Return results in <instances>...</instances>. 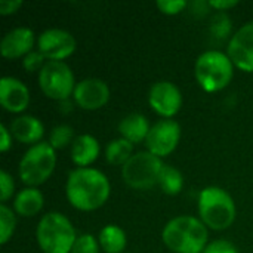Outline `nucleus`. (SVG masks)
Masks as SVG:
<instances>
[{"instance_id":"29","label":"nucleus","mask_w":253,"mask_h":253,"mask_svg":"<svg viewBox=\"0 0 253 253\" xmlns=\"http://www.w3.org/2000/svg\"><path fill=\"white\" fill-rule=\"evenodd\" d=\"M15 194V182L12 175H9L6 170L0 172V202L1 205H6Z\"/></svg>"},{"instance_id":"12","label":"nucleus","mask_w":253,"mask_h":253,"mask_svg":"<svg viewBox=\"0 0 253 253\" xmlns=\"http://www.w3.org/2000/svg\"><path fill=\"white\" fill-rule=\"evenodd\" d=\"M111 98V90L108 84L96 77H89L80 80L76 84L73 101L77 107L86 111H96L101 110L108 104Z\"/></svg>"},{"instance_id":"25","label":"nucleus","mask_w":253,"mask_h":253,"mask_svg":"<svg viewBox=\"0 0 253 253\" xmlns=\"http://www.w3.org/2000/svg\"><path fill=\"white\" fill-rule=\"evenodd\" d=\"M74 129L68 125H58L49 132V139L47 142L50 147L56 151L61 148H65L74 142Z\"/></svg>"},{"instance_id":"6","label":"nucleus","mask_w":253,"mask_h":253,"mask_svg":"<svg viewBox=\"0 0 253 253\" xmlns=\"http://www.w3.org/2000/svg\"><path fill=\"white\" fill-rule=\"evenodd\" d=\"M56 168V151L47 141L30 147L19 160L18 173L25 187H39L44 184Z\"/></svg>"},{"instance_id":"24","label":"nucleus","mask_w":253,"mask_h":253,"mask_svg":"<svg viewBox=\"0 0 253 253\" xmlns=\"http://www.w3.org/2000/svg\"><path fill=\"white\" fill-rule=\"evenodd\" d=\"M16 228V213L7 205H0V245L4 246Z\"/></svg>"},{"instance_id":"15","label":"nucleus","mask_w":253,"mask_h":253,"mask_svg":"<svg viewBox=\"0 0 253 253\" xmlns=\"http://www.w3.org/2000/svg\"><path fill=\"white\" fill-rule=\"evenodd\" d=\"M0 104L4 111L22 114L30 105V90L16 77L4 76L0 80Z\"/></svg>"},{"instance_id":"1","label":"nucleus","mask_w":253,"mask_h":253,"mask_svg":"<svg viewBox=\"0 0 253 253\" xmlns=\"http://www.w3.org/2000/svg\"><path fill=\"white\" fill-rule=\"evenodd\" d=\"M111 194V184L104 172L95 168H76L68 173L65 196L68 203L80 212L102 208Z\"/></svg>"},{"instance_id":"31","label":"nucleus","mask_w":253,"mask_h":253,"mask_svg":"<svg viewBox=\"0 0 253 253\" xmlns=\"http://www.w3.org/2000/svg\"><path fill=\"white\" fill-rule=\"evenodd\" d=\"M22 4L24 3L21 0H1L0 1V15L1 16L13 15L22 7Z\"/></svg>"},{"instance_id":"22","label":"nucleus","mask_w":253,"mask_h":253,"mask_svg":"<svg viewBox=\"0 0 253 253\" xmlns=\"http://www.w3.org/2000/svg\"><path fill=\"white\" fill-rule=\"evenodd\" d=\"M157 185L160 187V190L165 194L176 196L184 188V176L176 168H173L170 165H163Z\"/></svg>"},{"instance_id":"34","label":"nucleus","mask_w":253,"mask_h":253,"mask_svg":"<svg viewBox=\"0 0 253 253\" xmlns=\"http://www.w3.org/2000/svg\"><path fill=\"white\" fill-rule=\"evenodd\" d=\"M190 7L193 9V12L196 13V15H206L208 12H209V9H212L211 7V4H209V1H194V3H191L190 4Z\"/></svg>"},{"instance_id":"18","label":"nucleus","mask_w":253,"mask_h":253,"mask_svg":"<svg viewBox=\"0 0 253 253\" xmlns=\"http://www.w3.org/2000/svg\"><path fill=\"white\" fill-rule=\"evenodd\" d=\"M44 206V197L40 190L36 187H25L18 191L13 197L12 209L15 211L16 216L22 218H33L42 212Z\"/></svg>"},{"instance_id":"23","label":"nucleus","mask_w":253,"mask_h":253,"mask_svg":"<svg viewBox=\"0 0 253 253\" xmlns=\"http://www.w3.org/2000/svg\"><path fill=\"white\" fill-rule=\"evenodd\" d=\"M211 34L215 40L224 42L233 37V22L227 12H216L211 21Z\"/></svg>"},{"instance_id":"13","label":"nucleus","mask_w":253,"mask_h":253,"mask_svg":"<svg viewBox=\"0 0 253 253\" xmlns=\"http://www.w3.org/2000/svg\"><path fill=\"white\" fill-rule=\"evenodd\" d=\"M227 53L234 67L253 73V21L246 22L233 34L227 44Z\"/></svg>"},{"instance_id":"21","label":"nucleus","mask_w":253,"mask_h":253,"mask_svg":"<svg viewBox=\"0 0 253 253\" xmlns=\"http://www.w3.org/2000/svg\"><path fill=\"white\" fill-rule=\"evenodd\" d=\"M133 144L123 138H116L105 147V160L111 166H125L133 156Z\"/></svg>"},{"instance_id":"30","label":"nucleus","mask_w":253,"mask_h":253,"mask_svg":"<svg viewBox=\"0 0 253 253\" xmlns=\"http://www.w3.org/2000/svg\"><path fill=\"white\" fill-rule=\"evenodd\" d=\"M203 253H239V249L233 242L218 239V240L209 242Z\"/></svg>"},{"instance_id":"14","label":"nucleus","mask_w":253,"mask_h":253,"mask_svg":"<svg viewBox=\"0 0 253 253\" xmlns=\"http://www.w3.org/2000/svg\"><path fill=\"white\" fill-rule=\"evenodd\" d=\"M37 43L34 31L27 27H16L7 31L0 42V53L4 59H22L34 50Z\"/></svg>"},{"instance_id":"8","label":"nucleus","mask_w":253,"mask_h":253,"mask_svg":"<svg viewBox=\"0 0 253 253\" xmlns=\"http://www.w3.org/2000/svg\"><path fill=\"white\" fill-rule=\"evenodd\" d=\"M76 80L71 67L64 61H47L39 73V86L44 96L53 101H67L73 96Z\"/></svg>"},{"instance_id":"28","label":"nucleus","mask_w":253,"mask_h":253,"mask_svg":"<svg viewBox=\"0 0 253 253\" xmlns=\"http://www.w3.org/2000/svg\"><path fill=\"white\" fill-rule=\"evenodd\" d=\"M188 6H190V3L185 1V0H159V1H157L159 10H160L162 13L170 15V16L184 12Z\"/></svg>"},{"instance_id":"3","label":"nucleus","mask_w":253,"mask_h":253,"mask_svg":"<svg viewBox=\"0 0 253 253\" xmlns=\"http://www.w3.org/2000/svg\"><path fill=\"white\" fill-rule=\"evenodd\" d=\"M199 218L208 230H228L237 218V206L228 191L211 185L199 194Z\"/></svg>"},{"instance_id":"32","label":"nucleus","mask_w":253,"mask_h":253,"mask_svg":"<svg viewBox=\"0 0 253 253\" xmlns=\"http://www.w3.org/2000/svg\"><path fill=\"white\" fill-rule=\"evenodd\" d=\"M12 133L9 130V127H6L4 125H0V151L1 153H7L12 148Z\"/></svg>"},{"instance_id":"19","label":"nucleus","mask_w":253,"mask_h":253,"mask_svg":"<svg viewBox=\"0 0 253 253\" xmlns=\"http://www.w3.org/2000/svg\"><path fill=\"white\" fill-rule=\"evenodd\" d=\"M151 129V125L148 122V119L144 114L139 113H132L127 114L126 117L122 119V122L119 123V133L120 138L129 141L130 144H141L145 142L148 132Z\"/></svg>"},{"instance_id":"9","label":"nucleus","mask_w":253,"mask_h":253,"mask_svg":"<svg viewBox=\"0 0 253 253\" xmlns=\"http://www.w3.org/2000/svg\"><path fill=\"white\" fill-rule=\"evenodd\" d=\"M181 141V126L173 119H162L151 125L148 136L145 139L147 151L159 159L170 156Z\"/></svg>"},{"instance_id":"26","label":"nucleus","mask_w":253,"mask_h":253,"mask_svg":"<svg viewBox=\"0 0 253 253\" xmlns=\"http://www.w3.org/2000/svg\"><path fill=\"white\" fill-rule=\"evenodd\" d=\"M101 248L98 243V237L93 234L84 233L80 234L71 249V253H99Z\"/></svg>"},{"instance_id":"16","label":"nucleus","mask_w":253,"mask_h":253,"mask_svg":"<svg viewBox=\"0 0 253 253\" xmlns=\"http://www.w3.org/2000/svg\"><path fill=\"white\" fill-rule=\"evenodd\" d=\"M9 130L13 139L30 147L42 142L44 135L43 123L37 117L28 114H21L16 119H13L9 125Z\"/></svg>"},{"instance_id":"5","label":"nucleus","mask_w":253,"mask_h":253,"mask_svg":"<svg viewBox=\"0 0 253 253\" xmlns=\"http://www.w3.org/2000/svg\"><path fill=\"white\" fill-rule=\"evenodd\" d=\"M234 68L227 52L211 49L199 55L194 65V76L205 92L215 93L224 90L231 83Z\"/></svg>"},{"instance_id":"20","label":"nucleus","mask_w":253,"mask_h":253,"mask_svg":"<svg viewBox=\"0 0 253 253\" xmlns=\"http://www.w3.org/2000/svg\"><path fill=\"white\" fill-rule=\"evenodd\" d=\"M98 243L102 252L123 253L127 246V237L123 228L116 224H108L99 231Z\"/></svg>"},{"instance_id":"4","label":"nucleus","mask_w":253,"mask_h":253,"mask_svg":"<svg viewBox=\"0 0 253 253\" xmlns=\"http://www.w3.org/2000/svg\"><path fill=\"white\" fill-rule=\"evenodd\" d=\"M77 237L73 222L59 212L44 213L36 228V240L43 253H71Z\"/></svg>"},{"instance_id":"27","label":"nucleus","mask_w":253,"mask_h":253,"mask_svg":"<svg viewBox=\"0 0 253 253\" xmlns=\"http://www.w3.org/2000/svg\"><path fill=\"white\" fill-rule=\"evenodd\" d=\"M46 62L47 59L39 50H33L27 56L22 58V67L27 73H36V71L40 73Z\"/></svg>"},{"instance_id":"7","label":"nucleus","mask_w":253,"mask_h":253,"mask_svg":"<svg viewBox=\"0 0 253 253\" xmlns=\"http://www.w3.org/2000/svg\"><path fill=\"white\" fill-rule=\"evenodd\" d=\"M163 165V160L150 151H138L122 168V178L132 190L147 191L159 184Z\"/></svg>"},{"instance_id":"2","label":"nucleus","mask_w":253,"mask_h":253,"mask_svg":"<svg viewBox=\"0 0 253 253\" xmlns=\"http://www.w3.org/2000/svg\"><path fill=\"white\" fill-rule=\"evenodd\" d=\"M162 242L173 253H203L209 243V230L200 218L182 215L165 225Z\"/></svg>"},{"instance_id":"10","label":"nucleus","mask_w":253,"mask_h":253,"mask_svg":"<svg viewBox=\"0 0 253 253\" xmlns=\"http://www.w3.org/2000/svg\"><path fill=\"white\" fill-rule=\"evenodd\" d=\"M77 47L74 36L62 28H47L37 37V50L47 61H64L70 58Z\"/></svg>"},{"instance_id":"11","label":"nucleus","mask_w":253,"mask_h":253,"mask_svg":"<svg viewBox=\"0 0 253 253\" xmlns=\"http://www.w3.org/2000/svg\"><path fill=\"white\" fill-rule=\"evenodd\" d=\"M148 104L157 116L163 119H173L181 111L182 93L175 83L160 80L150 87Z\"/></svg>"},{"instance_id":"17","label":"nucleus","mask_w":253,"mask_h":253,"mask_svg":"<svg viewBox=\"0 0 253 253\" xmlns=\"http://www.w3.org/2000/svg\"><path fill=\"white\" fill-rule=\"evenodd\" d=\"M101 154V145L93 135L83 133L76 136L71 144L70 157L77 168H90Z\"/></svg>"},{"instance_id":"33","label":"nucleus","mask_w":253,"mask_h":253,"mask_svg":"<svg viewBox=\"0 0 253 253\" xmlns=\"http://www.w3.org/2000/svg\"><path fill=\"white\" fill-rule=\"evenodd\" d=\"M211 7L216 12H227L239 4L237 0H211L209 1Z\"/></svg>"}]
</instances>
